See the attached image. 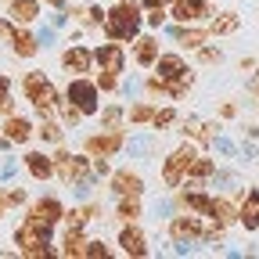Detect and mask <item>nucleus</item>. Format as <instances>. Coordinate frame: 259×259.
I'll return each mask as SVG.
<instances>
[{"instance_id":"nucleus-1","label":"nucleus","mask_w":259,"mask_h":259,"mask_svg":"<svg viewBox=\"0 0 259 259\" xmlns=\"http://www.w3.org/2000/svg\"><path fill=\"white\" fill-rule=\"evenodd\" d=\"M151 76L166 87V101H184L194 87V65L180 51H162L151 65Z\"/></svg>"},{"instance_id":"nucleus-2","label":"nucleus","mask_w":259,"mask_h":259,"mask_svg":"<svg viewBox=\"0 0 259 259\" xmlns=\"http://www.w3.org/2000/svg\"><path fill=\"white\" fill-rule=\"evenodd\" d=\"M166 238L173 245H202V241L220 245L223 241V227L212 223L209 216H198V212L180 209V216H169L166 220Z\"/></svg>"},{"instance_id":"nucleus-3","label":"nucleus","mask_w":259,"mask_h":259,"mask_svg":"<svg viewBox=\"0 0 259 259\" xmlns=\"http://www.w3.org/2000/svg\"><path fill=\"white\" fill-rule=\"evenodd\" d=\"M54 231L58 227L51 223H40L32 216H22V223L15 227V255H25V259H54L58 255V245H54Z\"/></svg>"},{"instance_id":"nucleus-4","label":"nucleus","mask_w":259,"mask_h":259,"mask_svg":"<svg viewBox=\"0 0 259 259\" xmlns=\"http://www.w3.org/2000/svg\"><path fill=\"white\" fill-rule=\"evenodd\" d=\"M141 29H144V11H141L137 0H115L112 8H105V22H101L105 40L130 44Z\"/></svg>"},{"instance_id":"nucleus-5","label":"nucleus","mask_w":259,"mask_h":259,"mask_svg":"<svg viewBox=\"0 0 259 259\" xmlns=\"http://www.w3.org/2000/svg\"><path fill=\"white\" fill-rule=\"evenodd\" d=\"M51 162H54V177H58L65 187H72L79 198H83L87 187L94 184V173H90V155H87V151L79 155V151H69V148L54 144Z\"/></svg>"},{"instance_id":"nucleus-6","label":"nucleus","mask_w":259,"mask_h":259,"mask_svg":"<svg viewBox=\"0 0 259 259\" xmlns=\"http://www.w3.org/2000/svg\"><path fill=\"white\" fill-rule=\"evenodd\" d=\"M58 97H61V90L54 87V79H51L44 69H32V72H25V76H22V101H25L32 112H36L40 119L54 115Z\"/></svg>"},{"instance_id":"nucleus-7","label":"nucleus","mask_w":259,"mask_h":259,"mask_svg":"<svg viewBox=\"0 0 259 259\" xmlns=\"http://www.w3.org/2000/svg\"><path fill=\"white\" fill-rule=\"evenodd\" d=\"M61 97L69 101L72 108H79L83 119H94L97 112H101V90H97L94 76H69V87L61 90Z\"/></svg>"},{"instance_id":"nucleus-8","label":"nucleus","mask_w":259,"mask_h":259,"mask_svg":"<svg viewBox=\"0 0 259 259\" xmlns=\"http://www.w3.org/2000/svg\"><path fill=\"white\" fill-rule=\"evenodd\" d=\"M194 155H198V144H194V141H184V144H177L173 151H166V158H162V169H158L162 187H166V191H177V187L187 180V166H191Z\"/></svg>"},{"instance_id":"nucleus-9","label":"nucleus","mask_w":259,"mask_h":259,"mask_svg":"<svg viewBox=\"0 0 259 259\" xmlns=\"http://www.w3.org/2000/svg\"><path fill=\"white\" fill-rule=\"evenodd\" d=\"M166 11H169L173 22H180V25H205V22L212 18L216 4H212V0H169Z\"/></svg>"},{"instance_id":"nucleus-10","label":"nucleus","mask_w":259,"mask_h":259,"mask_svg":"<svg viewBox=\"0 0 259 259\" xmlns=\"http://www.w3.org/2000/svg\"><path fill=\"white\" fill-rule=\"evenodd\" d=\"M115 245H119V252L130 255V259L151 255V238H148V231L141 227V220H137V223H122L119 234H115Z\"/></svg>"},{"instance_id":"nucleus-11","label":"nucleus","mask_w":259,"mask_h":259,"mask_svg":"<svg viewBox=\"0 0 259 259\" xmlns=\"http://www.w3.org/2000/svg\"><path fill=\"white\" fill-rule=\"evenodd\" d=\"M105 180H108V191L115 194V198H144V194H148V180L137 169H130V166L112 169Z\"/></svg>"},{"instance_id":"nucleus-12","label":"nucleus","mask_w":259,"mask_h":259,"mask_svg":"<svg viewBox=\"0 0 259 259\" xmlns=\"http://www.w3.org/2000/svg\"><path fill=\"white\" fill-rule=\"evenodd\" d=\"M126 144V130H97V134H87L83 137V151L94 158V155H101V158H115Z\"/></svg>"},{"instance_id":"nucleus-13","label":"nucleus","mask_w":259,"mask_h":259,"mask_svg":"<svg viewBox=\"0 0 259 259\" xmlns=\"http://www.w3.org/2000/svg\"><path fill=\"white\" fill-rule=\"evenodd\" d=\"M158 54H162V40L155 36V32H144V29L130 40V51H126V58L134 61L141 72H151V65H155Z\"/></svg>"},{"instance_id":"nucleus-14","label":"nucleus","mask_w":259,"mask_h":259,"mask_svg":"<svg viewBox=\"0 0 259 259\" xmlns=\"http://www.w3.org/2000/svg\"><path fill=\"white\" fill-rule=\"evenodd\" d=\"M18 166L36 184H51L54 180V162H51V151H44V148H29L25 144V151L18 155Z\"/></svg>"},{"instance_id":"nucleus-15","label":"nucleus","mask_w":259,"mask_h":259,"mask_svg":"<svg viewBox=\"0 0 259 259\" xmlns=\"http://www.w3.org/2000/svg\"><path fill=\"white\" fill-rule=\"evenodd\" d=\"M126 65H130V58H126V47H122V44L105 40V44L94 47V69H105V72H119V76H122Z\"/></svg>"},{"instance_id":"nucleus-16","label":"nucleus","mask_w":259,"mask_h":259,"mask_svg":"<svg viewBox=\"0 0 259 259\" xmlns=\"http://www.w3.org/2000/svg\"><path fill=\"white\" fill-rule=\"evenodd\" d=\"M61 69L69 72V76H90L94 72V47H87V44H69L61 51Z\"/></svg>"},{"instance_id":"nucleus-17","label":"nucleus","mask_w":259,"mask_h":259,"mask_svg":"<svg viewBox=\"0 0 259 259\" xmlns=\"http://www.w3.org/2000/svg\"><path fill=\"white\" fill-rule=\"evenodd\" d=\"M25 216L40 220V223H51V227H61V216H65V202L58 194H40L25 205Z\"/></svg>"},{"instance_id":"nucleus-18","label":"nucleus","mask_w":259,"mask_h":259,"mask_svg":"<svg viewBox=\"0 0 259 259\" xmlns=\"http://www.w3.org/2000/svg\"><path fill=\"white\" fill-rule=\"evenodd\" d=\"M166 25H169V36H173V44L180 51H194V47H202V44L212 40L205 25H180V22H166Z\"/></svg>"},{"instance_id":"nucleus-19","label":"nucleus","mask_w":259,"mask_h":259,"mask_svg":"<svg viewBox=\"0 0 259 259\" xmlns=\"http://www.w3.org/2000/svg\"><path fill=\"white\" fill-rule=\"evenodd\" d=\"M32 130H36V122H29V115H18V112H11V115H4V126H0V137H4L8 144H29L32 141Z\"/></svg>"},{"instance_id":"nucleus-20","label":"nucleus","mask_w":259,"mask_h":259,"mask_svg":"<svg viewBox=\"0 0 259 259\" xmlns=\"http://www.w3.org/2000/svg\"><path fill=\"white\" fill-rule=\"evenodd\" d=\"M11 54L15 58H22V61H29V58H36L40 54V36H36V32H32V25H15V32H11Z\"/></svg>"},{"instance_id":"nucleus-21","label":"nucleus","mask_w":259,"mask_h":259,"mask_svg":"<svg viewBox=\"0 0 259 259\" xmlns=\"http://www.w3.org/2000/svg\"><path fill=\"white\" fill-rule=\"evenodd\" d=\"M209 220L220 223L223 231H231V227H238V202H234V194L227 191V194H212V205H209Z\"/></svg>"},{"instance_id":"nucleus-22","label":"nucleus","mask_w":259,"mask_h":259,"mask_svg":"<svg viewBox=\"0 0 259 259\" xmlns=\"http://www.w3.org/2000/svg\"><path fill=\"white\" fill-rule=\"evenodd\" d=\"M184 130H180V134L187 137V141H198L205 151L212 148V141H216V134H220V122H202L198 115H191V119H184L180 122Z\"/></svg>"},{"instance_id":"nucleus-23","label":"nucleus","mask_w":259,"mask_h":259,"mask_svg":"<svg viewBox=\"0 0 259 259\" xmlns=\"http://www.w3.org/2000/svg\"><path fill=\"white\" fill-rule=\"evenodd\" d=\"M8 18L15 25H40L44 4L40 0H8Z\"/></svg>"},{"instance_id":"nucleus-24","label":"nucleus","mask_w":259,"mask_h":259,"mask_svg":"<svg viewBox=\"0 0 259 259\" xmlns=\"http://www.w3.org/2000/svg\"><path fill=\"white\" fill-rule=\"evenodd\" d=\"M238 227H245L248 234H259V191H241Z\"/></svg>"},{"instance_id":"nucleus-25","label":"nucleus","mask_w":259,"mask_h":259,"mask_svg":"<svg viewBox=\"0 0 259 259\" xmlns=\"http://www.w3.org/2000/svg\"><path fill=\"white\" fill-rule=\"evenodd\" d=\"M205 29H209V36H234V32L241 29V15L238 11H212Z\"/></svg>"},{"instance_id":"nucleus-26","label":"nucleus","mask_w":259,"mask_h":259,"mask_svg":"<svg viewBox=\"0 0 259 259\" xmlns=\"http://www.w3.org/2000/svg\"><path fill=\"white\" fill-rule=\"evenodd\" d=\"M216 169H220L216 158H212L209 151H198V155L191 158V166H187V180H194V184H209Z\"/></svg>"},{"instance_id":"nucleus-27","label":"nucleus","mask_w":259,"mask_h":259,"mask_svg":"<svg viewBox=\"0 0 259 259\" xmlns=\"http://www.w3.org/2000/svg\"><path fill=\"white\" fill-rule=\"evenodd\" d=\"M58 255H65V259H87V231H65L61 245H58Z\"/></svg>"},{"instance_id":"nucleus-28","label":"nucleus","mask_w":259,"mask_h":259,"mask_svg":"<svg viewBox=\"0 0 259 259\" xmlns=\"http://www.w3.org/2000/svg\"><path fill=\"white\" fill-rule=\"evenodd\" d=\"M32 137H36V141H44V144H65V126L54 119V115H47V119H40L36 122V130H32Z\"/></svg>"},{"instance_id":"nucleus-29","label":"nucleus","mask_w":259,"mask_h":259,"mask_svg":"<svg viewBox=\"0 0 259 259\" xmlns=\"http://www.w3.org/2000/svg\"><path fill=\"white\" fill-rule=\"evenodd\" d=\"M151 115H155V101H151V97H137V101H130V108H126V122L137 126V130L148 126Z\"/></svg>"},{"instance_id":"nucleus-30","label":"nucleus","mask_w":259,"mask_h":259,"mask_svg":"<svg viewBox=\"0 0 259 259\" xmlns=\"http://www.w3.org/2000/svg\"><path fill=\"white\" fill-rule=\"evenodd\" d=\"M119 223H137L144 216V198H115V212Z\"/></svg>"},{"instance_id":"nucleus-31","label":"nucleus","mask_w":259,"mask_h":259,"mask_svg":"<svg viewBox=\"0 0 259 259\" xmlns=\"http://www.w3.org/2000/svg\"><path fill=\"white\" fill-rule=\"evenodd\" d=\"M180 122V112H177V105H155V115H151V122H148V130H155V134H166L169 126H177Z\"/></svg>"},{"instance_id":"nucleus-32","label":"nucleus","mask_w":259,"mask_h":259,"mask_svg":"<svg viewBox=\"0 0 259 259\" xmlns=\"http://www.w3.org/2000/svg\"><path fill=\"white\" fill-rule=\"evenodd\" d=\"M11 90H15V79L8 72H0V119L11 115V112H18V101H15Z\"/></svg>"},{"instance_id":"nucleus-33","label":"nucleus","mask_w":259,"mask_h":259,"mask_svg":"<svg viewBox=\"0 0 259 259\" xmlns=\"http://www.w3.org/2000/svg\"><path fill=\"white\" fill-rule=\"evenodd\" d=\"M54 119L65 126V130H76L79 122H83V115H79V108H72L65 97H58V105H54Z\"/></svg>"},{"instance_id":"nucleus-34","label":"nucleus","mask_w":259,"mask_h":259,"mask_svg":"<svg viewBox=\"0 0 259 259\" xmlns=\"http://www.w3.org/2000/svg\"><path fill=\"white\" fill-rule=\"evenodd\" d=\"M191 54H194V65H205V69H212V65H223V51H220L212 40L202 44V47H194Z\"/></svg>"},{"instance_id":"nucleus-35","label":"nucleus","mask_w":259,"mask_h":259,"mask_svg":"<svg viewBox=\"0 0 259 259\" xmlns=\"http://www.w3.org/2000/svg\"><path fill=\"white\" fill-rule=\"evenodd\" d=\"M97 119H101L105 130H122V122H126V108H122V105H101Z\"/></svg>"},{"instance_id":"nucleus-36","label":"nucleus","mask_w":259,"mask_h":259,"mask_svg":"<svg viewBox=\"0 0 259 259\" xmlns=\"http://www.w3.org/2000/svg\"><path fill=\"white\" fill-rule=\"evenodd\" d=\"M101 22H105V8L101 4H83V15H79V25L83 29H101Z\"/></svg>"},{"instance_id":"nucleus-37","label":"nucleus","mask_w":259,"mask_h":259,"mask_svg":"<svg viewBox=\"0 0 259 259\" xmlns=\"http://www.w3.org/2000/svg\"><path fill=\"white\" fill-rule=\"evenodd\" d=\"M94 83H97V90H101V94H115V90L122 87V76H119V72H105V69H97Z\"/></svg>"},{"instance_id":"nucleus-38","label":"nucleus","mask_w":259,"mask_h":259,"mask_svg":"<svg viewBox=\"0 0 259 259\" xmlns=\"http://www.w3.org/2000/svg\"><path fill=\"white\" fill-rule=\"evenodd\" d=\"M108 255H115V248L105 238H87V259H108Z\"/></svg>"},{"instance_id":"nucleus-39","label":"nucleus","mask_w":259,"mask_h":259,"mask_svg":"<svg viewBox=\"0 0 259 259\" xmlns=\"http://www.w3.org/2000/svg\"><path fill=\"white\" fill-rule=\"evenodd\" d=\"M144 22H148L151 29H166L169 11H166V8H144Z\"/></svg>"},{"instance_id":"nucleus-40","label":"nucleus","mask_w":259,"mask_h":259,"mask_svg":"<svg viewBox=\"0 0 259 259\" xmlns=\"http://www.w3.org/2000/svg\"><path fill=\"white\" fill-rule=\"evenodd\" d=\"M4 194H8V205H11V209H15V205H25V202H29V191H25L22 184H8V191H4Z\"/></svg>"},{"instance_id":"nucleus-41","label":"nucleus","mask_w":259,"mask_h":259,"mask_svg":"<svg viewBox=\"0 0 259 259\" xmlns=\"http://www.w3.org/2000/svg\"><path fill=\"white\" fill-rule=\"evenodd\" d=\"M11 32H15V22H11L8 15H0V44H8Z\"/></svg>"},{"instance_id":"nucleus-42","label":"nucleus","mask_w":259,"mask_h":259,"mask_svg":"<svg viewBox=\"0 0 259 259\" xmlns=\"http://www.w3.org/2000/svg\"><path fill=\"white\" fill-rule=\"evenodd\" d=\"M234 115H238V105L234 101H223L220 105V119H234Z\"/></svg>"},{"instance_id":"nucleus-43","label":"nucleus","mask_w":259,"mask_h":259,"mask_svg":"<svg viewBox=\"0 0 259 259\" xmlns=\"http://www.w3.org/2000/svg\"><path fill=\"white\" fill-rule=\"evenodd\" d=\"M248 94H252V97H255V101H259V72H255V76L248 79Z\"/></svg>"},{"instance_id":"nucleus-44","label":"nucleus","mask_w":259,"mask_h":259,"mask_svg":"<svg viewBox=\"0 0 259 259\" xmlns=\"http://www.w3.org/2000/svg\"><path fill=\"white\" fill-rule=\"evenodd\" d=\"M137 4H141V11H144V8H166V0H137Z\"/></svg>"},{"instance_id":"nucleus-45","label":"nucleus","mask_w":259,"mask_h":259,"mask_svg":"<svg viewBox=\"0 0 259 259\" xmlns=\"http://www.w3.org/2000/svg\"><path fill=\"white\" fill-rule=\"evenodd\" d=\"M8 212H11V205H8V194H4V191H0V220H4Z\"/></svg>"},{"instance_id":"nucleus-46","label":"nucleus","mask_w":259,"mask_h":259,"mask_svg":"<svg viewBox=\"0 0 259 259\" xmlns=\"http://www.w3.org/2000/svg\"><path fill=\"white\" fill-rule=\"evenodd\" d=\"M245 134H248V141H259V126H255V122H248V126H245Z\"/></svg>"},{"instance_id":"nucleus-47","label":"nucleus","mask_w":259,"mask_h":259,"mask_svg":"<svg viewBox=\"0 0 259 259\" xmlns=\"http://www.w3.org/2000/svg\"><path fill=\"white\" fill-rule=\"evenodd\" d=\"M40 4H47V8H65L69 0H40Z\"/></svg>"},{"instance_id":"nucleus-48","label":"nucleus","mask_w":259,"mask_h":259,"mask_svg":"<svg viewBox=\"0 0 259 259\" xmlns=\"http://www.w3.org/2000/svg\"><path fill=\"white\" fill-rule=\"evenodd\" d=\"M4 148H8V141H4V137H0V151H4Z\"/></svg>"},{"instance_id":"nucleus-49","label":"nucleus","mask_w":259,"mask_h":259,"mask_svg":"<svg viewBox=\"0 0 259 259\" xmlns=\"http://www.w3.org/2000/svg\"><path fill=\"white\" fill-rule=\"evenodd\" d=\"M166 4H169V0H166Z\"/></svg>"}]
</instances>
